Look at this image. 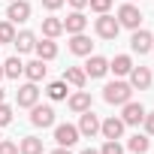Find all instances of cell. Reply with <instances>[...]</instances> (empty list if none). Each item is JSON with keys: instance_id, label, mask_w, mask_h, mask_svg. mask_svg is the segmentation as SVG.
<instances>
[{"instance_id": "1", "label": "cell", "mask_w": 154, "mask_h": 154, "mask_svg": "<svg viewBox=\"0 0 154 154\" xmlns=\"http://www.w3.org/2000/svg\"><path fill=\"white\" fill-rule=\"evenodd\" d=\"M130 97H133L130 82H109V85L103 88V100H106L109 106H124Z\"/></svg>"}, {"instance_id": "2", "label": "cell", "mask_w": 154, "mask_h": 154, "mask_svg": "<svg viewBox=\"0 0 154 154\" xmlns=\"http://www.w3.org/2000/svg\"><path fill=\"white\" fill-rule=\"evenodd\" d=\"M94 30H97V36H100V39H115V36H118V30H121V24H118V18H115V15L100 12V18L94 21Z\"/></svg>"}, {"instance_id": "3", "label": "cell", "mask_w": 154, "mask_h": 154, "mask_svg": "<svg viewBox=\"0 0 154 154\" xmlns=\"http://www.w3.org/2000/svg\"><path fill=\"white\" fill-rule=\"evenodd\" d=\"M118 24L121 27H130V30H136L139 24H142V12H139V6H133V3H124V6H118Z\"/></svg>"}, {"instance_id": "4", "label": "cell", "mask_w": 154, "mask_h": 154, "mask_svg": "<svg viewBox=\"0 0 154 154\" xmlns=\"http://www.w3.org/2000/svg\"><path fill=\"white\" fill-rule=\"evenodd\" d=\"M79 127H75V124H57L54 127V142L60 145V148H72L75 142H79Z\"/></svg>"}, {"instance_id": "5", "label": "cell", "mask_w": 154, "mask_h": 154, "mask_svg": "<svg viewBox=\"0 0 154 154\" xmlns=\"http://www.w3.org/2000/svg\"><path fill=\"white\" fill-rule=\"evenodd\" d=\"M142 118H145V106H142V103L127 100V103H124V109H121V121H124L127 127H139V124H142Z\"/></svg>"}, {"instance_id": "6", "label": "cell", "mask_w": 154, "mask_h": 154, "mask_svg": "<svg viewBox=\"0 0 154 154\" xmlns=\"http://www.w3.org/2000/svg\"><path fill=\"white\" fill-rule=\"evenodd\" d=\"M15 100H18V106H21V109H30V106H36V103H39V88H36V82H27V85H21V88L15 91Z\"/></svg>"}, {"instance_id": "7", "label": "cell", "mask_w": 154, "mask_h": 154, "mask_svg": "<svg viewBox=\"0 0 154 154\" xmlns=\"http://www.w3.org/2000/svg\"><path fill=\"white\" fill-rule=\"evenodd\" d=\"M30 124L33 127H54V109L51 106H30Z\"/></svg>"}, {"instance_id": "8", "label": "cell", "mask_w": 154, "mask_h": 154, "mask_svg": "<svg viewBox=\"0 0 154 154\" xmlns=\"http://www.w3.org/2000/svg\"><path fill=\"white\" fill-rule=\"evenodd\" d=\"M127 75H130V88L133 91H148L151 88V79H154L148 66H133Z\"/></svg>"}, {"instance_id": "9", "label": "cell", "mask_w": 154, "mask_h": 154, "mask_svg": "<svg viewBox=\"0 0 154 154\" xmlns=\"http://www.w3.org/2000/svg\"><path fill=\"white\" fill-rule=\"evenodd\" d=\"M30 18V3L27 0H9V9H6V21L12 24H21Z\"/></svg>"}, {"instance_id": "10", "label": "cell", "mask_w": 154, "mask_h": 154, "mask_svg": "<svg viewBox=\"0 0 154 154\" xmlns=\"http://www.w3.org/2000/svg\"><path fill=\"white\" fill-rule=\"evenodd\" d=\"M151 45H154V36H151L148 30L136 27V30H133V36H130V48H133L136 54H148V51H151Z\"/></svg>"}, {"instance_id": "11", "label": "cell", "mask_w": 154, "mask_h": 154, "mask_svg": "<svg viewBox=\"0 0 154 154\" xmlns=\"http://www.w3.org/2000/svg\"><path fill=\"white\" fill-rule=\"evenodd\" d=\"M109 72V60L103 54H88V63H85V75H91V79H103V75Z\"/></svg>"}, {"instance_id": "12", "label": "cell", "mask_w": 154, "mask_h": 154, "mask_svg": "<svg viewBox=\"0 0 154 154\" xmlns=\"http://www.w3.org/2000/svg\"><path fill=\"white\" fill-rule=\"evenodd\" d=\"M124 121H121V115H112V118H106V121H100V133L106 136V139H121L124 136Z\"/></svg>"}, {"instance_id": "13", "label": "cell", "mask_w": 154, "mask_h": 154, "mask_svg": "<svg viewBox=\"0 0 154 154\" xmlns=\"http://www.w3.org/2000/svg\"><path fill=\"white\" fill-rule=\"evenodd\" d=\"M66 106H69L75 115H82V112H88V109H91V94H88L85 88H75V94H69V97H66Z\"/></svg>"}, {"instance_id": "14", "label": "cell", "mask_w": 154, "mask_h": 154, "mask_svg": "<svg viewBox=\"0 0 154 154\" xmlns=\"http://www.w3.org/2000/svg\"><path fill=\"white\" fill-rule=\"evenodd\" d=\"M85 27H88V18H85V12L82 9H72L66 18H63V30L72 36V33H85Z\"/></svg>"}, {"instance_id": "15", "label": "cell", "mask_w": 154, "mask_h": 154, "mask_svg": "<svg viewBox=\"0 0 154 154\" xmlns=\"http://www.w3.org/2000/svg\"><path fill=\"white\" fill-rule=\"evenodd\" d=\"M79 133L82 136H88V139H94L97 133H100V118L88 109V112H82V118H79Z\"/></svg>"}, {"instance_id": "16", "label": "cell", "mask_w": 154, "mask_h": 154, "mask_svg": "<svg viewBox=\"0 0 154 154\" xmlns=\"http://www.w3.org/2000/svg\"><path fill=\"white\" fill-rule=\"evenodd\" d=\"M91 48H94L91 36H85V33H72V36H69V51H72V54L88 57V54H91Z\"/></svg>"}, {"instance_id": "17", "label": "cell", "mask_w": 154, "mask_h": 154, "mask_svg": "<svg viewBox=\"0 0 154 154\" xmlns=\"http://www.w3.org/2000/svg\"><path fill=\"white\" fill-rule=\"evenodd\" d=\"M33 51H36V57H39V60H45V63H48V60H54V57H57V42L45 36L42 42H36V45H33Z\"/></svg>"}, {"instance_id": "18", "label": "cell", "mask_w": 154, "mask_h": 154, "mask_svg": "<svg viewBox=\"0 0 154 154\" xmlns=\"http://www.w3.org/2000/svg\"><path fill=\"white\" fill-rule=\"evenodd\" d=\"M45 72H48V66H45V60H30V63H24V75H27V82H42L45 79Z\"/></svg>"}, {"instance_id": "19", "label": "cell", "mask_w": 154, "mask_h": 154, "mask_svg": "<svg viewBox=\"0 0 154 154\" xmlns=\"http://www.w3.org/2000/svg\"><path fill=\"white\" fill-rule=\"evenodd\" d=\"M63 82H66V85H72V88H85L88 75H85V69H82V66H66V69H63Z\"/></svg>"}, {"instance_id": "20", "label": "cell", "mask_w": 154, "mask_h": 154, "mask_svg": "<svg viewBox=\"0 0 154 154\" xmlns=\"http://www.w3.org/2000/svg\"><path fill=\"white\" fill-rule=\"evenodd\" d=\"M12 45L18 48V54H27V51H33V45H36V36H33L30 30H21V33H15Z\"/></svg>"}, {"instance_id": "21", "label": "cell", "mask_w": 154, "mask_h": 154, "mask_svg": "<svg viewBox=\"0 0 154 154\" xmlns=\"http://www.w3.org/2000/svg\"><path fill=\"white\" fill-rule=\"evenodd\" d=\"M148 148H151L148 133H136V136L127 139V151H133V154H148Z\"/></svg>"}, {"instance_id": "22", "label": "cell", "mask_w": 154, "mask_h": 154, "mask_svg": "<svg viewBox=\"0 0 154 154\" xmlns=\"http://www.w3.org/2000/svg\"><path fill=\"white\" fill-rule=\"evenodd\" d=\"M63 33V18H42V36H48V39H57Z\"/></svg>"}, {"instance_id": "23", "label": "cell", "mask_w": 154, "mask_h": 154, "mask_svg": "<svg viewBox=\"0 0 154 154\" xmlns=\"http://www.w3.org/2000/svg\"><path fill=\"white\" fill-rule=\"evenodd\" d=\"M109 69H112L115 75H127V72L133 69V57H130V54H115V60H109Z\"/></svg>"}, {"instance_id": "24", "label": "cell", "mask_w": 154, "mask_h": 154, "mask_svg": "<svg viewBox=\"0 0 154 154\" xmlns=\"http://www.w3.org/2000/svg\"><path fill=\"white\" fill-rule=\"evenodd\" d=\"M18 154H42V139L39 136H24L18 142Z\"/></svg>"}, {"instance_id": "25", "label": "cell", "mask_w": 154, "mask_h": 154, "mask_svg": "<svg viewBox=\"0 0 154 154\" xmlns=\"http://www.w3.org/2000/svg\"><path fill=\"white\" fill-rule=\"evenodd\" d=\"M3 75H6V79H18V75H24V63H21V57H9V60H3Z\"/></svg>"}, {"instance_id": "26", "label": "cell", "mask_w": 154, "mask_h": 154, "mask_svg": "<svg viewBox=\"0 0 154 154\" xmlns=\"http://www.w3.org/2000/svg\"><path fill=\"white\" fill-rule=\"evenodd\" d=\"M45 94H48V100H66V82L63 79H57V82H51L48 88H45Z\"/></svg>"}, {"instance_id": "27", "label": "cell", "mask_w": 154, "mask_h": 154, "mask_svg": "<svg viewBox=\"0 0 154 154\" xmlns=\"http://www.w3.org/2000/svg\"><path fill=\"white\" fill-rule=\"evenodd\" d=\"M15 39V24L12 21H0V42H12Z\"/></svg>"}, {"instance_id": "28", "label": "cell", "mask_w": 154, "mask_h": 154, "mask_svg": "<svg viewBox=\"0 0 154 154\" xmlns=\"http://www.w3.org/2000/svg\"><path fill=\"white\" fill-rule=\"evenodd\" d=\"M100 154H124V145L118 139H106V145L100 148Z\"/></svg>"}, {"instance_id": "29", "label": "cell", "mask_w": 154, "mask_h": 154, "mask_svg": "<svg viewBox=\"0 0 154 154\" xmlns=\"http://www.w3.org/2000/svg\"><path fill=\"white\" fill-rule=\"evenodd\" d=\"M112 3H115V0H88V6H91L97 15H100V12H109V9H112Z\"/></svg>"}, {"instance_id": "30", "label": "cell", "mask_w": 154, "mask_h": 154, "mask_svg": "<svg viewBox=\"0 0 154 154\" xmlns=\"http://www.w3.org/2000/svg\"><path fill=\"white\" fill-rule=\"evenodd\" d=\"M12 121V106H6V103H0V127H6Z\"/></svg>"}, {"instance_id": "31", "label": "cell", "mask_w": 154, "mask_h": 154, "mask_svg": "<svg viewBox=\"0 0 154 154\" xmlns=\"http://www.w3.org/2000/svg\"><path fill=\"white\" fill-rule=\"evenodd\" d=\"M0 154H18V145L9 139H0Z\"/></svg>"}, {"instance_id": "32", "label": "cell", "mask_w": 154, "mask_h": 154, "mask_svg": "<svg viewBox=\"0 0 154 154\" xmlns=\"http://www.w3.org/2000/svg\"><path fill=\"white\" fill-rule=\"evenodd\" d=\"M142 127H145V133H148V136H154V112H145Z\"/></svg>"}, {"instance_id": "33", "label": "cell", "mask_w": 154, "mask_h": 154, "mask_svg": "<svg viewBox=\"0 0 154 154\" xmlns=\"http://www.w3.org/2000/svg\"><path fill=\"white\" fill-rule=\"evenodd\" d=\"M63 3H66V0H42V6H45L48 12H54V9H60Z\"/></svg>"}, {"instance_id": "34", "label": "cell", "mask_w": 154, "mask_h": 154, "mask_svg": "<svg viewBox=\"0 0 154 154\" xmlns=\"http://www.w3.org/2000/svg\"><path fill=\"white\" fill-rule=\"evenodd\" d=\"M66 3H69L72 9H85V6H88V0H66Z\"/></svg>"}, {"instance_id": "35", "label": "cell", "mask_w": 154, "mask_h": 154, "mask_svg": "<svg viewBox=\"0 0 154 154\" xmlns=\"http://www.w3.org/2000/svg\"><path fill=\"white\" fill-rule=\"evenodd\" d=\"M51 154H72V151H69V148H60V145H57V148H54Z\"/></svg>"}, {"instance_id": "36", "label": "cell", "mask_w": 154, "mask_h": 154, "mask_svg": "<svg viewBox=\"0 0 154 154\" xmlns=\"http://www.w3.org/2000/svg\"><path fill=\"white\" fill-rule=\"evenodd\" d=\"M82 154H100V151H94V148H85V151H82Z\"/></svg>"}, {"instance_id": "37", "label": "cell", "mask_w": 154, "mask_h": 154, "mask_svg": "<svg viewBox=\"0 0 154 154\" xmlns=\"http://www.w3.org/2000/svg\"><path fill=\"white\" fill-rule=\"evenodd\" d=\"M3 79H6V75H3V63H0V82H3Z\"/></svg>"}, {"instance_id": "38", "label": "cell", "mask_w": 154, "mask_h": 154, "mask_svg": "<svg viewBox=\"0 0 154 154\" xmlns=\"http://www.w3.org/2000/svg\"><path fill=\"white\" fill-rule=\"evenodd\" d=\"M3 97H6V91H3V88H0V103H3Z\"/></svg>"}, {"instance_id": "39", "label": "cell", "mask_w": 154, "mask_h": 154, "mask_svg": "<svg viewBox=\"0 0 154 154\" xmlns=\"http://www.w3.org/2000/svg\"><path fill=\"white\" fill-rule=\"evenodd\" d=\"M151 51H154V45H151Z\"/></svg>"}, {"instance_id": "40", "label": "cell", "mask_w": 154, "mask_h": 154, "mask_svg": "<svg viewBox=\"0 0 154 154\" xmlns=\"http://www.w3.org/2000/svg\"><path fill=\"white\" fill-rule=\"evenodd\" d=\"M130 3H133V0H130Z\"/></svg>"}, {"instance_id": "41", "label": "cell", "mask_w": 154, "mask_h": 154, "mask_svg": "<svg viewBox=\"0 0 154 154\" xmlns=\"http://www.w3.org/2000/svg\"><path fill=\"white\" fill-rule=\"evenodd\" d=\"M0 139H3V136H0Z\"/></svg>"}]
</instances>
